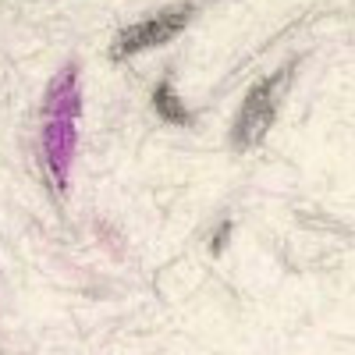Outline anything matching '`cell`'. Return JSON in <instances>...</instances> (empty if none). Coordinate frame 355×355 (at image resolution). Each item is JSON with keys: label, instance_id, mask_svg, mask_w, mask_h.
Instances as JSON below:
<instances>
[{"label": "cell", "instance_id": "obj_1", "mask_svg": "<svg viewBox=\"0 0 355 355\" xmlns=\"http://www.w3.org/2000/svg\"><path fill=\"white\" fill-rule=\"evenodd\" d=\"M288 75H291V68H281L274 75L259 78L249 89V96L242 100L239 117H234V128H231V142H234V150H239V153L259 146L263 135L270 132V125L277 121L281 96H284V89H288Z\"/></svg>", "mask_w": 355, "mask_h": 355}, {"label": "cell", "instance_id": "obj_2", "mask_svg": "<svg viewBox=\"0 0 355 355\" xmlns=\"http://www.w3.org/2000/svg\"><path fill=\"white\" fill-rule=\"evenodd\" d=\"M192 15H196L192 4H178V8H167V11H157L150 18H142L135 25H125L121 33H117L114 46H110V57L114 61H125V57H135L142 50H153V46L174 40L192 21Z\"/></svg>", "mask_w": 355, "mask_h": 355}, {"label": "cell", "instance_id": "obj_3", "mask_svg": "<svg viewBox=\"0 0 355 355\" xmlns=\"http://www.w3.org/2000/svg\"><path fill=\"white\" fill-rule=\"evenodd\" d=\"M153 107H157V114L164 117V121H174V125H185V121H189V110H182V103H178L174 89H171V82H160V85H157Z\"/></svg>", "mask_w": 355, "mask_h": 355}]
</instances>
